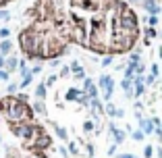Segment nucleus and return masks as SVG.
Wrapping results in <instances>:
<instances>
[{
  "label": "nucleus",
  "mask_w": 162,
  "mask_h": 158,
  "mask_svg": "<svg viewBox=\"0 0 162 158\" xmlns=\"http://www.w3.org/2000/svg\"><path fill=\"white\" fill-rule=\"evenodd\" d=\"M98 87L102 89V100L104 102H112V94H114V77L104 73L98 77Z\"/></svg>",
  "instance_id": "1"
},
{
  "label": "nucleus",
  "mask_w": 162,
  "mask_h": 158,
  "mask_svg": "<svg viewBox=\"0 0 162 158\" xmlns=\"http://www.w3.org/2000/svg\"><path fill=\"white\" fill-rule=\"evenodd\" d=\"M104 115L114 117V118H121V117H125V110L119 108V106H114L112 102H106V104H104Z\"/></svg>",
  "instance_id": "2"
},
{
  "label": "nucleus",
  "mask_w": 162,
  "mask_h": 158,
  "mask_svg": "<svg viewBox=\"0 0 162 158\" xmlns=\"http://www.w3.org/2000/svg\"><path fill=\"white\" fill-rule=\"evenodd\" d=\"M81 92H85L89 98H98V85L94 83V79H83V89Z\"/></svg>",
  "instance_id": "3"
},
{
  "label": "nucleus",
  "mask_w": 162,
  "mask_h": 158,
  "mask_svg": "<svg viewBox=\"0 0 162 158\" xmlns=\"http://www.w3.org/2000/svg\"><path fill=\"white\" fill-rule=\"evenodd\" d=\"M137 121H139V129L146 133V135H150V133H154V129H156V125L152 123V118H143L141 115H137Z\"/></svg>",
  "instance_id": "4"
},
{
  "label": "nucleus",
  "mask_w": 162,
  "mask_h": 158,
  "mask_svg": "<svg viewBox=\"0 0 162 158\" xmlns=\"http://www.w3.org/2000/svg\"><path fill=\"white\" fill-rule=\"evenodd\" d=\"M133 89H135V98L146 92V77L143 75H135V79H133Z\"/></svg>",
  "instance_id": "5"
},
{
  "label": "nucleus",
  "mask_w": 162,
  "mask_h": 158,
  "mask_svg": "<svg viewBox=\"0 0 162 158\" xmlns=\"http://www.w3.org/2000/svg\"><path fill=\"white\" fill-rule=\"evenodd\" d=\"M110 135H112V139H114L117 146H121L123 142H125V131L119 129V127H114V125H110Z\"/></svg>",
  "instance_id": "6"
},
{
  "label": "nucleus",
  "mask_w": 162,
  "mask_h": 158,
  "mask_svg": "<svg viewBox=\"0 0 162 158\" xmlns=\"http://www.w3.org/2000/svg\"><path fill=\"white\" fill-rule=\"evenodd\" d=\"M141 6L148 10V15H158V13H160V6L156 4V0H143Z\"/></svg>",
  "instance_id": "7"
},
{
  "label": "nucleus",
  "mask_w": 162,
  "mask_h": 158,
  "mask_svg": "<svg viewBox=\"0 0 162 158\" xmlns=\"http://www.w3.org/2000/svg\"><path fill=\"white\" fill-rule=\"evenodd\" d=\"M121 87H123V92H125L127 98H135V89H133V81L131 79H123Z\"/></svg>",
  "instance_id": "8"
},
{
  "label": "nucleus",
  "mask_w": 162,
  "mask_h": 158,
  "mask_svg": "<svg viewBox=\"0 0 162 158\" xmlns=\"http://www.w3.org/2000/svg\"><path fill=\"white\" fill-rule=\"evenodd\" d=\"M17 67H19V58H17L15 54L6 56V65H4V69H6L8 73H15V71H17Z\"/></svg>",
  "instance_id": "9"
},
{
  "label": "nucleus",
  "mask_w": 162,
  "mask_h": 158,
  "mask_svg": "<svg viewBox=\"0 0 162 158\" xmlns=\"http://www.w3.org/2000/svg\"><path fill=\"white\" fill-rule=\"evenodd\" d=\"M13 48H15V46H13L10 40H2V42H0V54H2V56H10V54H13Z\"/></svg>",
  "instance_id": "10"
},
{
  "label": "nucleus",
  "mask_w": 162,
  "mask_h": 158,
  "mask_svg": "<svg viewBox=\"0 0 162 158\" xmlns=\"http://www.w3.org/2000/svg\"><path fill=\"white\" fill-rule=\"evenodd\" d=\"M36 98H38V100H46V98H48V87H46L44 81L36 85Z\"/></svg>",
  "instance_id": "11"
},
{
  "label": "nucleus",
  "mask_w": 162,
  "mask_h": 158,
  "mask_svg": "<svg viewBox=\"0 0 162 158\" xmlns=\"http://www.w3.org/2000/svg\"><path fill=\"white\" fill-rule=\"evenodd\" d=\"M71 73H73L77 79H85V71H83V67H81L77 60H75V63H71Z\"/></svg>",
  "instance_id": "12"
},
{
  "label": "nucleus",
  "mask_w": 162,
  "mask_h": 158,
  "mask_svg": "<svg viewBox=\"0 0 162 158\" xmlns=\"http://www.w3.org/2000/svg\"><path fill=\"white\" fill-rule=\"evenodd\" d=\"M79 94H81V89H77V87H71V89L65 94V100H67V102H77Z\"/></svg>",
  "instance_id": "13"
},
{
  "label": "nucleus",
  "mask_w": 162,
  "mask_h": 158,
  "mask_svg": "<svg viewBox=\"0 0 162 158\" xmlns=\"http://www.w3.org/2000/svg\"><path fill=\"white\" fill-rule=\"evenodd\" d=\"M33 77H36V75H33L31 71H29L27 75H23V81L19 83V87H21V89H25V87H29V85H31V81H33Z\"/></svg>",
  "instance_id": "14"
},
{
  "label": "nucleus",
  "mask_w": 162,
  "mask_h": 158,
  "mask_svg": "<svg viewBox=\"0 0 162 158\" xmlns=\"http://www.w3.org/2000/svg\"><path fill=\"white\" fill-rule=\"evenodd\" d=\"M31 108H33V113L46 115V106H44V100H38V102H33V104H31Z\"/></svg>",
  "instance_id": "15"
},
{
  "label": "nucleus",
  "mask_w": 162,
  "mask_h": 158,
  "mask_svg": "<svg viewBox=\"0 0 162 158\" xmlns=\"http://www.w3.org/2000/svg\"><path fill=\"white\" fill-rule=\"evenodd\" d=\"M89 100H91V98H89V96H87L85 92H81V94H79V98H77V102H79L81 106H85V108H89Z\"/></svg>",
  "instance_id": "16"
},
{
  "label": "nucleus",
  "mask_w": 162,
  "mask_h": 158,
  "mask_svg": "<svg viewBox=\"0 0 162 158\" xmlns=\"http://www.w3.org/2000/svg\"><path fill=\"white\" fill-rule=\"evenodd\" d=\"M17 71H19L21 75H27V73H29V67H27V58L19 60V67H17Z\"/></svg>",
  "instance_id": "17"
},
{
  "label": "nucleus",
  "mask_w": 162,
  "mask_h": 158,
  "mask_svg": "<svg viewBox=\"0 0 162 158\" xmlns=\"http://www.w3.org/2000/svg\"><path fill=\"white\" fill-rule=\"evenodd\" d=\"M143 137H146V133H143L141 129H137V131H131V139H135V142H143Z\"/></svg>",
  "instance_id": "18"
},
{
  "label": "nucleus",
  "mask_w": 162,
  "mask_h": 158,
  "mask_svg": "<svg viewBox=\"0 0 162 158\" xmlns=\"http://www.w3.org/2000/svg\"><path fill=\"white\" fill-rule=\"evenodd\" d=\"M141 60V52L135 50V52H129V63H139Z\"/></svg>",
  "instance_id": "19"
},
{
  "label": "nucleus",
  "mask_w": 162,
  "mask_h": 158,
  "mask_svg": "<svg viewBox=\"0 0 162 158\" xmlns=\"http://www.w3.org/2000/svg\"><path fill=\"white\" fill-rule=\"evenodd\" d=\"M112 63H114V54H106L102 58V67H112Z\"/></svg>",
  "instance_id": "20"
},
{
  "label": "nucleus",
  "mask_w": 162,
  "mask_h": 158,
  "mask_svg": "<svg viewBox=\"0 0 162 158\" xmlns=\"http://www.w3.org/2000/svg\"><path fill=\"white\" fill-rule=\"evenodd\" d=\"M83 131H85V133L96 131V123H94V121H85V123H83Z\"/></svg>",
  "instance_id": "21"
},
{
  "label": "nucleus",
  "mask_w": 162,
  "mask_h": 158,
  "mask_svg": "<svg viewBox=\"0 0 162 158\" xmlns=\"http://www.w3.org/2000/svg\"><path fill=\"white\" fill-rule=\"evenodd\" d=\"M156 36H158L156 27H146V36H143L146 40H152V38H156Z\"/></svg>",
  "instance_id": "22"
},
{
  "label": "nucleus",
  "mask_w": 162,
  "mask_h": 158,
  "mask_svg": "<svg viewBox=\"0 0 162 158\" xmlns=\"http://www.w3.org/2000/svg\"><path fill=\"white\" fill-rule=\"evenodd\" d=\"M146 23H148V27H156V23H158V15H150V17H146Z\"/></svg>",
  "instance_id": "23"
},
{
  "label": "nucleus",
  "mask_w": 162,
  "mask_h": 158,
  "mask_svg": "<svg viewBox=\"0 0 162 158\" xmlns=\"http://www.w3.org/2000/svg\"><path fill=\"white\" fill-rule=\"evenodd\" d=\"M17 89H21V87H19V83H8V87H6L8 96H15V94H17Z\"/></svg>",
  "instance_id": "24"
},
{
  "label": "nucleus",
  "mask_w": 162,
  "mask_h": 158,
  "mask_svg": "<svg viewBox=\"0 0 162 158\" xmlns=\"http://www.w3.org/2000/svg\"><path fill=\"white\" fill-rule=\"evenodd\" d=\"M143 71H146V65L139 60V63L135 65V75H143Z\"/></svg>",
  "instance_id": "25"
},
{
  "label": "nucleus",
  "mask_w": 162,
  "mask_h": 158,
  "mask_svg": "<svg viewBox=\"0 0 162 158\" xmlns=\"http://www.w3.org/2000/svg\"><path fill=\"white\" fill-rule=\"evenodd\" d=\"M56 135H58V137H60V139H65V142H67V139H69V135H67V131H65V129H62V127H56Z\"/></svg>",
  "instance_id": "26"
},
{
  "label": "nucleus",
  "mask_w": 162,
  "mask_h": 158,
  "mask_svg": "<svg viewBox=\"0 0 162 158\" xmlns=\"http://www.w3.org/2000/svg\"><path fill=\"white\" fill-rule=\"evenodd\" d=\"M69 152H71L73 156H77V154H79V148H77V144H75V142H69Z\"/></svg>",
  "instance_id": "27"
},
{
  "label": "nucleus",
  "mask_w": 162,
  "mask_h": 158,
  "mask_svg": "<svg viewBox=\"0 0 162 158\" xmlns=\"http://www.w3.org/2000/svg\"><path fill=\"white\" fill-rule=\"evenodd\" d=\"M56 75H48V77H46V81H44V83H46V87H50V85H54V83H56Z\"/></svg>",
  "instance_id": "28"
},
{
  "label": "nucleus",
  "mask_w": 162,
  "mask_h": 158,
  "mask_svg": "<svg viewBox=\"0 0 162 158\" xmlns=\"http://www.w3.org/2000/svg\"><path fill=\"white\" fill-rule=\"evenodd\" d=\"M8 36H10V29L8 27H2L0 29V40H8Z\"/></svg>",
  "instance_id": "29"
},
{
  "label": "nucleus",
  "mask_w": 162,
  "mask_h": 158,
  "mask_svg": "<svg viewBox=\"0 0 162 158\" xmlns=\"http://www.w3.org/2000/svg\"><path fill=\"white\" fill-rule=\"evenodd\" d=\"M8 77H10V73L6 69H0V81H8Z\"/></svg>",
  "instance_id": "30"
},
{
  "label": "nucleus",
  "mask_w": 162,
  "mask_h": 158,
  "mask_svg": "<svg viewBox=\"0 0 162 158\" xmlns=\"http://www.w3.org/2000/svg\"><path fill=\"white\" fill-rule=\"evenodd\" d=\"M150 73H152L154 77H158V75H160V67H158V65H152V67H150Z\"/></svg>",
  "instance_id": "31"
},
{
  "label": "nucleus",
  "mask_w": 162,
  "mask_h": 158,
  "mask_svg": "<svg viewBox=\"0 0 162 158\" xmlns=\"http://www.w3.org/2000/svg\"><path fill=\"white\" fill-rule=\"evenodd\" d=\"M152 154H154V148H152V146H146V148H143V156L150 158Z\"/></svg>",
  "instance_id": "32"
},
{
  "label": "nucleus",
  "mask_w": 162,
  "mask_h": 158,
  "mask_svg": "<svg viewBox=\"0 0 162 158\" xmlns=\"http://www.w3.org/2000/svg\"><path fill=\"white\" fill-rule=\"evenodd\" d=\"M8 19H10L8 10H2V8H0V21H8Z\"/></svg>",
  "instance_id": "33"
},
{
  "label": "nucleus",
  "mask_w": 162,
  "mask_h": 158,
  "mask_svg": "<svg viewBox=\"0 0 162 158\" xmlns=\"http://www.w3.org/2000/svg\"><path fill=\"white\" fill-rule=\"evenodd\" d=\"M67 75H71V67H62L60 69V77H67Z\"/></svg>",
  "instance_id": "34"
},
{
  "label": "nucleus",
  "mask_w": 162,
  "mask_h": 158,
  "mask_svg": "<svg viewBox=\"0 0 162 158\" xmlns=\"http://www.w3.org/2000/svg\"><path fill=\"white\" fill-rule=\"evenodd\" d=\"M154 81H156V77H154V75H152V73H150V75H148V77H146V85H152V83H154Z\"/></svg>",
  "instance_id": "35"
},
{
  "label": "nucleus",
  "mask_w": 162,
  "mask_h": 158,
  "mask_svg": "<svg viewBox=\"0 0 162 158\" xmlns=\"http://www.w3.org/2000/svg\"><path fill=\"white\" fill-rule=\"evenodd\" d=\"M29 71H31L33 75H38V73H42V65H36V67H33V69H29Z\"/></svg>",
  "instance_id": "36"
},
{
  "label": "nucleus",
  "mask_w": 162,
  "mask_h": 158,
  "mask_svg": "<svg viewBox=\"0 0 162 158\" xmlns=\"http://www.w3.org/2000/svg\"><path fill=\"white\" fill-rule=\"evenodd\" d=\"M58 65H60V60H58V58H52V60H50V65H48V67H58Z\"/></svg>",
  "instance_id": "37"
},
{
  "label": "nucleus",
  "mask_w": 162,
  "mask_h": 158,
  "mask_svg": "<svg viewBox=\"0 0 162 158\" xmlns=\"http://www.w3.org/2000/svg\"><path fill=\"white\" fill-rule=\"evenodd\" d=\"M114 152H117V144H114V146H110V148H108V156H112V154H114Z\"/></svg>",
  "instance_id": "38"
},
{
  "label": "nucleus",
  "mask_w": 162,
  "mask_h": 158,
  "mask_svg": "<svg viewBox=\"0 0 162 158\" xmlns=\"http://www.w3.org/2000/svg\"><path fill=\"white\" fill-rule=\"evenodd\" d=\"M4 65H6V56L0 54V69H4Z\"/></svg>",
  "instance_id": "39"
},
{
  "label": "nucleus",
  "mask_w": 162,
  "mask_h": 158,
  "mask_svg": "<svg viewBox=\"0 0 162 158\" xmlns=\"http://www.w3.org/2000/svg\"><path fill=\"white\" fill-rule=\"evenodd\" d=\"M117 158H137V156H135V154H119Z\"/></svg>",
  "instance_id": "40"
},
{
  "label": "nucleus",
  "mask_w": 162,
  "mask_h": 158,
  "mask_svg": "<svg viewBox=\"0 0 162 158\" xmlns=\"http://www.w3.org/2000/svg\"><path fill=\"white\" fill-rule=\"evenodd\" d=\"M129 2H143V0H129Z\"/></svg>",
  "instance_id": "41"
},
{
  "label": "nucleus",
  "mask_w": 162,
  "mask_h": 158,
  "mask_svg": "<svg viewBox=\"0 0 162 158\" xmlns=\"http://www.w3.org/2000/svg\"><path fill=\"white\" fill-rule=\"evenodd\" d=\"M158 54H160V58H162V48H160V50H158Z\"/></svg>",
  "instance_id": "42"
},
{
  "label": "nucleus",
  "mask_w": 162,
  "mask_h": 158,
  "mask_svg": "<svg viewBox=\"0 0 162 158\" xmlns=\"http://www.w3.org/2000/svg\"><path fill=\"white\" fill-rule=\"evenodd\" d=\"M160 129H162V125H160Z\"/></svg>",
  "instance_id": "43"
},
{
  "label": "nucleus",
  "mask_w": 162,
  "mask_h": 158,
  "mask_svg": "<svg viewBox=\"0 0 162 158\" xmlns=\"http://www.w3.org/2000/svg\"><path fill=\"white\" fill-rule=\"evenodd\" d=\"M160 142H162V137H160Z\"/></svg>",
  "instance_id": "44"
},
{
  "label": "nucleus",
  "mask_w": 162,
  "mask_h": 158,
  "mask_svg": "<svg viewBox=\"0 0 162 158\" xmlns=\"http://www.w3.org/2000/svg\"><path fill=\"white\" fill-rule=\"evenodd\" d=\"M0 139H2V137H0Z\"/></svg>",
  "instance_id": "45"
}]
</instances>
